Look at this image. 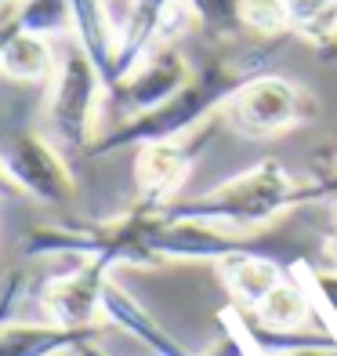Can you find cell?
Here are the masks:
<instances>
[{"mask_svg": "<svg viewBox=\"0 0 337 356\" xmlns=\"http://www.w3.org/2000/svg\"><path fill=\"white\" fill-rule=\"evenodd\" d=\"M276 44L279 40H250V44L218 40L211 55H203L192 66L189 84L171 102H164L153 113H141V117L120 120L109 135H98L87 156H112L120 149H138L146 142H171L200 131L247 80L268 70V62L276 58Z\"/></svg>", "mask_w": 337, "mask_h": 356, "instance_id": "1", "label": "cell"}, {"mask_svg": "<svg viewBox=\"0 0 337 356\" xmlns=\"http://www.w3.org/2000/svg\"><path fill=\"white\" fill-rule=\"evenodd\" d=\"M304 204H327L323 189L312 178L291 175L279 160H261V164L211 186L200 197L167 204L164 211L171 218L211 222L232 233H258Z\"/></svg>", "mask_w": 337, "mask_h": 356, "instance_id": "2", "label": "cell"}, {"mask_svg": "<svg viewBox=\"0 0 337 356\" xmlns=\"http://www.w3.org/2000/svg\"><path fill=\"white\" fill-rule=\"evenodd\" d=\"M105 80L76 40L58 47L55 76L44 95V131L69 153H91L98 142V120L105 109Z\"/></svg>", "mask_w": 337, "mask_h": 356, "instance_id": "3", "label": "cell"}, {"mask_svg": "<svg viewBox=\"0 0 337 356\" xmlns=\"http://www.w3.org/2000/svg\"><path fill=\"white\" fill-rule=\"evenodd\" d=\"M0 164L22 197L44 207H66L76 193V178L55 138L8 99H0Z\"/></svg>", "mask_w": 337, "mask_h": 356, "instance_id": "4", "label": "cell"}, {"mask_svg": "<svg viewBox=\"0 0 337 356\" xmlns=\"http://www.w3.org/2000/svg\"><path fill=\"white\" fill-rule=\"evenodd\" d=\"M316 117H319V106L312 95L297 88L294 80L276 76V73H261V76L247 80L221 106V120L236 135L254 138V142H268L286 131H297V127H304Z\"/></svg>", "mask_w": 337, "mask_h": 356, "instance_id": "5", "label": "cell"}, {"mask_svg": "<svg viewBox=\"0 0 337 356\" xmlns=\"http://www.w3.org/2000/svg\"><path fill=\"white\" fill-rule=\"evenodd\" d=\"M211 145V127H200L185 138L171 142H146L135 149V186L138 204L146 207H167L178 200L182 186L189 182L200 153Z\"/></svg>", "mask_w": 337, "mask_h": 356, "instance_id": "6", "label": "cell"}, {"mask_svg": "<svg viewBox=\"0 0 337 356\" xmlns=\"http://www.w3.org/2000/svg\"><path fill=\"white\" fill-rule=\"evenodd\" d=\"M192 76V58L178 44H159L138 62L131 76H123L116 91L105 95V106H112L123 120L153 113L164 102H171Z\"/></svg>", "mask_w": 337, "mask_h": 356, "instance_id": "7", "label": "cell"}, {"mask_svg": "<svg viewBox=\"0 0 337 356\" xmlns=\"http://www.w3.org/2000/svg\"><path fill=\"white\" fill-rule=\"evenodd\" d=\"M109 266L98 258L73 262V269L55 273L40 291V305L47 323L66 331H98L102 316V287L109 280Z\"/></svg>", "mask_w": 337, "mask_h": 356, "instance_id": "8", "label": "cell"}, {"mask_svg": "<svg viewBox=\"0 0 337 356\" xmlns=\"http://www.w3.org/2000/svg\"><path fill=\"white\" fill-rule=\"evenodd\" d=\"M171 4L174 0H123V11H109L112 26H116V84L138 70V62L153 47L164 44V22Z\"/></svg>", "mask_w": 337, "mask_h": 356, "instance_id": "9", "label": "cell"}, {"mask_svg": "<svg viewBox=\"0 0 337 356\" xmlns=\"http://www.w3.org/2000/svg\"><path fill=\"white\" fill-rule=\"evenodd\" d=\"M102 316H105V323H112V327H120L123 334H131L135 342H141L153 356H192L171 331H164V323H159L146 305L127 295L112 277L102 287Z\"/></svg>", "mask_w": 337, "mask_h": 356, "instance_id": "10", "label": "cell"}, {"mask_svg": "<svg viewBox=\"0 0 337 356\" xmlns=\"http://www.w3.org/2000/svg\"><path fill=\"white\" fill-rule=\"evenodd\" d=\"M58 51L47 37L26 33L11 19L4 22L0 33V76H8L11 84H47L55 76Z\"/></svg>", "mask_w": 337, "mask_h": 356, "instance_id": "11", "label": "cell"}, {"mask_svg": "<svg viewBox=\"0 0 337 356\" xmlns=\"http://www.w3.org/2000/svg\"><path fill=\"white\" fill-rule=\"evenodd\" d=\"M73 40L102 73L105 91L116 88V26L109 15V0H73Z\"/></svg>", "mask_w": 337, "mask_h": 356, "instance_id": "12", "label": "cell"}, {"mask_svg": "<svg viewBox=\"0 0 337 356\" xmlns=\"http://www.w3.org/2000/svg\"><path fill=\"white\" fill-rule=\"evenodd\" d=\"M218 269H221V284L232 298V309H243V313H250L254 305L291 273L283 262H276V258L254 254V251L225 258V262H218Z\"/></svg>", "mask_w": 337, "mask_h": 356, "instance_id": "13", "label": "cell"}, {"mask_svg": "<svg viewBox=\"0 0 337 356\" xmlns=\"http://www.w3.org/2000/svg\"><path fill=\"white\" fill-rule=\"evenodd\" d=\"M247 316L254 323H261V327H268V331H301V327H309V320L316 316L312 298H309V284H304L297 273H286V277L272 287Z\"/></svg>", "mask_w": 337, "mask_h": 356, "instance_id": "14", "label": "cell"}, {"mask_svg": "<svg viewBox=\"0 0 337 356\" xmlns=\"http://www.w3.org/2000/svg\"><path fill=\"white\" fill-rule=\"evenodd\" d=\"M84 338H98V331H66L55 323H4L0 327V356H58Z\"/></svg>", "mask_w": 337, "mask_h": 356, "instance_id": "15", "label": "cell"}, {"mask_svg": "<svg viewBox=\"0 0 337 356\" xmlns=\"http://www.w3.org/2000/svg\"><path fill=\"white\" fill-rule=\"evenodd\" d=\"M291 33L316 51L337 47V0H286Z\"/></svg>", "mask_w": 337, "mask_h": 356, "instance_id": "16", "label": "cell"}, {"mask_svg": "<svg viewBox=\"0 0 337 356\" xmlns=\"http://www.w3.org/2000/svg\"><path fill=\"white\" fill-rule=\"evenodd\" d=\"M11 22L37 37H62L73 33V0H19Z\"/></svg>", "mask_w": 337, "mask_h": 356, "instance_id": "17", "label": "cell"}, {"mask_svg": "<svg viewBox=\"0 0 337 356\" xmlns=\"http://www.w3.org/2000/svg\"><path fill=\"white\" fill-rule=\"evenodd\" d=\"M239 22H243V33H250L254 40H279L283 33H291L286 0H243Z\"/></svg>", "mask_w": 337, "mask_h": 356, "instance_id": "18", "label": "cell"}, {"mask_svg": "<svg viewBox=\"0 0 337 356\" xmlns=\"http://www.w3.org/2000/svg\"><path fill=\"white\" fill-rule=\"evenodd\" d=\"M185 4L211 40H232L243 33V22H239L243 0H185Z\"/></svg>", "mask_w": 337, "mask_h": 356, "instance_id": "19", "label": "cell"}, {"mask_svg": "<svg viewBox=\"0 0 337 356\" xmlns=\"http://www.w3.org/2000/svg\"><path fill=\"white\" fill-rule=\"evenodd\" d=\"M297 269V277L309 284V291L327 305V313L337 320V269H327V266H309V262H301L294 266Z\"/></svg>", "mask_w": 337, "mask_h": 356, "instance_id": "20", "label": "cell"}, {"mask_svg": "<svg viewBox=\"0 0 337 356\" xmlns=\"http://www.w3.org/2000/svg\"><path fill=\"white\" fill-rule=\"evenodd\" d=\"M26 295V273L22 269H11L4 280H0V327L11 323L15 309H19V302Z\"/></svg>", "mask_w": 337, "mask_h": 356, "instance_id": "21", "label": "cell"}, {"mask_svg": "<svg viewBox=\"0 0 337 356\" xmlns=\"http://www.w3.org/2000/svg\"><path fill=\"white\" fill-rule=\"evenodd\" d=\"M319 251H323V262H327V269H337V225L323 236V244H319Z\"/></svg>", "mask_w": 337, "mask_h": 356, "instance_id": "22", "label": "cell"}, {"mask_svg": "<svg viewBox=\"0 0 337 356\" xmlns=\"http://www.w3.org/2000/svg\"><path fill=\"white\" fill-rule=\"evenodd\" d=\"M22 197V189L11 182V175L4 171V164H0V200H19Z\"/></svg>", "mask_w": 337, "mask_h": 356, "instance_id": "23", "label": "cell"}, {"mask_svg": "<svg viewBox=\"0 0 337 356\" xmlns=\"http://www.w3.org/2000/svg\"><path fill=\"white\" fill-rule=\"evenodd\" d=\"M76 349H80V356H112V353H105V349L98 346V338H84Z\"/></svg>", "mask_w": 337, "mask_h": 356, "instance_id": "24", "label": "cell"}, {"mask_svg": "<svg viewBox=\"0 0 337 356\" xmlns=\"http://www.w3.org/2000/svg\"><path fill=\"white\" fill-rule=\"evenodd\" d=\"M58 356H80V349L73 346V349H66V353H58Z\"/></svg>", "mask_w": 337, "mask_h": 356, "instance_id": "25", "label": "cell"}, {"mask_svg": "<svg viewBox=\"0 0 337 356\" xmlns=\"http://www.w3.org/2000/svg\"><path fill=\"white\" fill-rule=\"evenodd\" d=\"M8 4H19V0H0V8H8Z\"/></svg>", "mask_w": 337, "mask_h": 356, "instance_id": "26", "label": "cell"}, {"mask_svg": "<svg viewBox=\"0 0 337 356\" xmlns=\"http://www.w3.org/2000/svg\"><path fill=\"white\" fill-rule=\"evenodd\" d=\"M0 33H4V22H0Z\"/></svg>", "mask_w": 337, "mask_h": 356, "instance_id": "27", "label": "cell"}]
</instances>
